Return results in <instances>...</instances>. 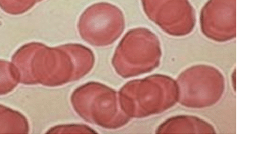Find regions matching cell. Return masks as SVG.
Masks as SVG:
<instances>
[{"label":"cell","instance_id":"cell-1","mask_svg":"<svg viewBox=\"0 0 261 150\" xmlns=\"http://www.w3.org/2000/svg\"><path fill=\"white\" fill-rule=\"evenodd\" d=\"M236 0H209L204 11V24L207 27L219 26L221 29H230Z\"/></svg>","mask_w":261,"mask_h":150},{"label":"cell","instance_id":"cell-2","mask_svg":"<svg viewBox=\"0 0 261 150\" xmlns=\"http://www.w3.org/2000/svg\"><path fill=\"white\" fill-rule=\"evenodd\" d=\"M145 11L150 14L156 11L174 16H190L192 7L188 0H141Z\"/></svg>","mask_w":261,"mask_h":150},{"label":"cell","instance_id":"cell-3","mask_svg":"<svg viewBox=\"0 0 261 150\" xmlns=\"http://www.w3.org/2000/svg\"><path fill=\"white\" fill-rule=\"evenodd\" d=\"M42 0H0V7L5 11L13 12L15 8L21 6H33Z\"/></svg>","mask_w":261,"mask_h":150}]
</instances>
